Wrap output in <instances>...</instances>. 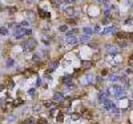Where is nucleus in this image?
Returning a JSON list of instances; mask_svg holds the SVG:
<instances>
[{"mask_svg": "<svg viewBox=\"0 0 133 124\" xmlns=\"http://www.w3.org/2000/svg\"><path fill=\"white\" fill-rule=\"evenodd\" d=\"M35 47H37V41L35 40L33 37H29L28 40H27L24 44H23V48H24V51H32Z\"/></svg>", "mask_w": 133, "mask_h": 124, "instance_id": "f257e3e1", "label": "nucleus"}, {"mask_svg": "<svg viewBox=\"0 0 133 124\" xmlns=\"http://www.w3.org/2000/svg\"><path fill=\"white\" fill-rule=\"evenodd\" d=\"M64 100H65V97H64V95H63L61 92H56L53 95V103L55 104H60L61 105L64 103Z\"/></svg>", "mask_w": 133, "mask_h": 124, "instance_id": "f03ea898", "label": "nucleus"}, {"mask_svg": "<svg viewBox=\"0 0 133 124\" xmlns=\"http://www.w3.org/2000/svg\"><path fill=\"white\" fill-rule=\"evenodd\" d=\"M64 13H65V16H66V17L77 16V15H76V9L73 8V7H66V8L64 9Z\"/></svg>", "mask_w": 133, "mask_h": 124, "instance_id": "7ed1b4c3", "label": "nucleus"}, {"mask_svg": "<svg viewBox=\"0 0 133 124\" xmlns=\"http://www.w3.org/2000/svg\"><path fill=\"white\" fill-rule=\"evenodd\" d=\"M77 37L76 36H65V43L68 44V46H75V44H77Z\"/></svg>", "mask_w": 133, "mask_h": 124, "instance_id": "20e7f679", "label": "nucleus"}, {"mask_svg": "<svg viewBox=\"0 0 133 124\" xmlns=\"http://www.w3.org/2000/svg\"><path fill=\"white\" fill-rule=\"evenodd\" d=\"M105 48H107V51H108L109 54H112V55H117V54H118V50H117V47H116V46L108 44V46L105 47Z\"/></svg>", "mask_w": 133, "mask_h": 124, "instance_id": "39448f33", "label": "nucleus"}, {"mask_svg": "<svg viewBox=\"0 0 133 124\" xmlns=\"http://www.w3.org/2000/svg\"><path fill=\"white\" fill-rule=\"evenodd\" d=\"M80 63H81V67H83L84 70H89V68L93 67V63L91 60H81Z\"/></svg>", "mask_w": 133, "mask_h": 124, "instance_id": "423d86ee", "label": "nucleus"}, {"mask_svg": "<svg viewBox=\"0 0 133 124\" xmlns=\"http://www.w3.org/2000/svg\"><path fill=\"white\" fill-rule=\"evenodd\" d=\"M72 79H73L72 75H69V76H64V78H61V83H64L65 85H72Z\"/></svg>", "mask_w": 133, "mask_h": 124, "instance_id": "0eeeda50", "label": "nucleus"}, {"mask_svg": "<svg viewBox=\"0 0 133 124\" xmlns=\"http://www.w3.org/2000/svg\"><path fill=\"white\" fill-rule=\"evenodd\" d=\"M37 12H39V16L43 17V19H49V17H51V13L48 12V11H44V9L40 8Z\"/></svg>", "mask_w": 133, "mask_h": 124, "instance_id": "6e6552de", "label": "nucleus"}, {"mask_svg": "<svg viewBox=\"0 0 133 124\" xmlns=\"http://www.w3.org/2000/svg\"><path fill=\"white\" fill-rule=\"evenodd\" d=\"M117 44L120 47H124V48H126V47L129 46V41L125 40V39H117Z\"/></svg>", "mask_w": 133, "mask_h": 124, "instance_id": "1a4fd4ad", "label": "nucleus"}, {"mask_svg": "<svg viewBox=\"0 0 133 124\" xmlns=\"http://www.w3.org/2000/svg\"><path fill=\"white\" fill-rule=\"evenodd\" d=\"M108 80L111 83H116L117 80H120V76L116 75V74H112V75H109V76H108Z\"/></svg>", "mask_w": 133, "mask_h": 124, "instance_id": "9d476101", "label": "nucleus"}, {"mask_svg": "<svg viewBox=\"0 0 133 124\" xmlns=\"http://www.w3.org/2000/svg\"><path fill=\"white\" fill-rule=\"evenodd\" d=\"M64 112L63 111H59L57 112V115H56V120H57V123H63L64 121Z\"/></svg>", "mask_w": 133, "mask_h": 124, "instance_id": "9b49d317", "label": "nucleus"}, {"mask_svg": "<svg viewBox=\"0 0 133 124\" xmlns=\"http://www.w3.org/2000/svg\"><path fill=\"white\" fill-rule=\"evenodd\" d=\"M105 99H108V97L105 96V93H104V92L101 91V92L99 93V96H97V100H99V103H101V104H103V103L105 101Z\"/></svg>", "mask_w": 133, "mask_h": 124, "instance_id": "f8f14e48", "label": "nucleus"}, {"mask_svg": "<svg viewBox=\"0 0 133 124\" xmlns=\"http://www.w3.org/2000/svg\"><path fill=\"white\" fill-rule=\"evenodd\" d=\"M109 112H111V113H113V115H118V113H120V109L117 108L116 104H113L112 107H111V109H109Z\"/></svg>", "mask_w": 133, "mask_h": 124, "instance_id": "ddd939ff", "label": "nucleus"}, {"mask_svg": "<svg viewBox=\"0 0 133 124\" xmlns=\"http://www.w3.org/2000/svg\"><path fill=\"white\" fill-rule=\"evenodd\" d=\"M51 3H52V7H55L56 9H59L61 7V1L60 0H51Z\"/></svg>", "mask_w": 133, "mask_h": 124, "instance_id": "4468645a", "label": "nucleus"}, {"mask_svg": "<svg viewBox=\"0 0 133 124\" xmlns=\"http://www.w3.org/2000/svg\"><path fill=\"white\" fill-rule=\"evenodd\" d=\"M83 31H84V33H85V35H89V36H92V35H93V29H92L91 27H84Z\"/></svg>", "mask_w": 133, "mask_h": 124, "instance_id": "2eb2a0df", "label": "nucleus"}, {"mask_svg": "<svg viewBox=\"0 0 133 124\" xmlns=\"http://www.w3.org/2000/svg\"><path fill=\"white\" fill-rule=\"evenodd\" d=\"M81 116H83V117H85V119H91V117H92V112L88 111V109H85V111H83Z\"/></svg>", "mask_w": 133, "mask_h": 124, "instance_id": "dca6fc26", "label": "nucleus"}, {"mask_svg": "<svg viewBox=\"0 0 133 124\" xmlns=\"http://www.w3.org/2000/svg\"><path fill=\"white\" fill-rule=\"evenodd\" d=\"M91 40V36L89 35H83V36H80V41L81 43H87V41Z\"/></svg>", "mask_w": 133, "mask_h": 124, "instance_id": "f3484780", "label": "nucleus"}, {"mask_svg": "<svg viewBox=\"0 0 133 124\" xmlns=\"http://www.w3.org/2000/svg\"><path fill=\"white\" fill-rule=\"evenodd\" d=\"M80 112H75V113H71V120H73V121H75V120H77V119H80Z\"/></svg>", "mask_w": 133, "mask_h": 124, "instance_id": "a211bd4d", "label": "nucleus"}, {"mask_svg": "<svg viewBox=\"0 0 133 124\" xmlns=\"http://www.w3.org/2000/svg\"><path fill=\"white\" fill-rule=\"evenodd\" d=\"M53 105H55L53 101H45V103H44V107L49 108V109H53Z\"/></svg>", "mask_w": 133, "mask_h": 124, "instance_id": "6ab92c4d", "label": "nucleus"}, {"mask_svg": "<svg viewBox=\"0 0 133 124\" xmlns=\"http://www.w3.org/2000/svg\"><path fill=\"white\" fill-rule=\"evenodd\" d=\"M5 66L8 67V68H11V67H13V66H15V62H13L12 59H8V60L5 62Z\"/></svg>", "mask_w": 133, "mask_h": 124, "instance_id": "aec40b11", "label": "nucleus"}, {"mask_svg": "<svg viewBox=\"0 0 133 124\" xmlns=\"http://www.w3.org/2000/svg\"><path fill=\"white\" fill-rule=\"evenodd\" d=\"M59 31H60V32H68V25H60V27H59Z\"/></svg>", "mask_w": 133, "mask_h": 124, "instance_id": "412c9836", "label": "nucleus"}, {"mask_svg": "<svg viewBox=\"0 0 133 124\" xmlns=\"http://www.w3.org/2000/svg\"><path fill=\"white\" fill-rule=\"evenodd\" d=\"M0 33H1L3 36H7V35H8V29L5 28V27H1V28H0Z\"/></svg>", "mask_w": 133, "mask_h": 124, "instance_id": "4be33fe9", "label": "nucleus"}, {"mask_svg": "<svg viewBox=\"0 0 133 124\" xmlns=\"http://www.w3.org/2000/svg\"><path fill=\"white\" fill-rule=\"evenodd\" d=\"M24 124H36V120L33 119V117H29V119H27L24 121Z\"/></svg>", "mask_w": 133, "mask_h": 124, "instance_id": "5701e85b", "label": "nucleus"}, {"mask_svg": "<svg viewBox=\"0 0 133 124\" xmlns=\"http://www.w3.org/2000/svg\"><path fill=\"white\" fill-rule=\"evenodd\" d=\"M20 27H21V28H27V29H28V27H29V23H28L27 20L21 21V23H20Z\"/></svg>", "mask_w": 133, "mask_h": 124, "instance_id": "b1692460", "label": "nucleus"}, {"mask_svg": "<svg viewBox=\"0 0 133 124\" xmlns=\"http://www.w3.org/2000/svg\"><path fill=\"white\" fill-rule=\"evenodd\" d=\"M24 103L21 99H16L15 101H13V107H17V105H21V104Z\"/></svg>", "mask_w": 133, "mask_h": 124, "instance_id": "393cba45", "label": "nucleus"}, {"mask_svg": "<svg viewBox=\"0 0 133 124\" xmlns=\"http://www.w3.org/2000/svg\"><path fill=\"white\" fill-rule=\"evenodd\" d=\"M71 103H72L71 99H65V100H64V103H63L61 105H64V107H71Z\"/></svg>", "mask_w": 133, "mask_h": 124, "instance_id": "a878e982", "label": "nucleus"}, {"mask_svg": "<svg viewBox=\"0 0 133 124\" xmlns=\"http://www.w3.org/2000/svg\"><path fill=\"white\" fill-rule=\"evenodd\" d=\"M125 25H133V19L132 17H129V19H126V20L124 21Z\"/></svg>", "mask_w": 133, "mask_h": 124, "instance_id": "bb28decb", "label": "nucleus"}, {"mask_svg": "<svg viewBox=\"0 0 133 124\" xmlns=\"http://www.w3.org/2000/svg\"><path fill=\"white\" fill-rule=\"evenodd\" d=\"M32 59H33V62H39V60L41 59V55H40V54H35Z\"/></svg>", "mask_w": 133, "mask_h": 124, "instance_id": "cd10ccee", "label": "nucleus"}, {"mask_svg": "<svg viewBox=\"0 0 133 124\" xmlns=\"http://www.w3.org/2000/svg\"><path fill=\"white\" fill-rule=\"evenodd\" d=\"M5 119L8 120V121H11V123H12V121H16V116H13V115H9V116H7Z\"/></svg>", "mask_w": 133, "mask_h": 124, "instance_id": "c85d7f7f", "label": "nucleus"}, {"mask_svg": "<svg viewBox=\"0 0 133 124\" xmlns=\"http://www.w3.org/2000/svg\"><path fill=\"white\" fill-rule=\"evenodd\" d=\"M37 124H48V120L44 119V117H41V119L37 120Z\"/></svg>", "mask_w": 133, "mask_h": 124, "instance_id": "c756f323", "label": "nucleus"}, {"mask_svg": "<svg viewBox=\"0 0 133 124\" xmlns=\"http://www.w3.org/2000/svg\"><path fill=\"white\" fill-rule=\"evenodd\" d=\"M35 92H36V89H35V88H31V89H28V95L29 96H35Z\"/></svg>", "mask_w": 133, "mask_h": 124, "instance_id": "7c9ffc66", "label": "nucleus"}, {"mask_svg": "<svg viewBox=\"0 0 133 124\" xmlns=\"http://www.w3.org/2000/svg\"><path fill=\"white\" fill-rule=\"evenodd\" d=\"M25 13H27V15L29 16V19H33V16H35V13H33L32 11H29V9H28V11H27Z\"/></svg>", "mask_w": 133, "mask_h": 124, "instance_id": "2f4dec72", "label": "nucleus"}, {"mask_svg": "<svg viewBox=\"0 0 133 124\" xmlns=\"http://www.w3.org/2000/svg\"><path fill=\"white\" fill-rule=\"evenodd\" d=\"M93 32H96V33H101V31H100V25H95V28H93Z\"/></svg>", "mask_w": 133, "mask_h": 124, "instance_id": "473e14b6", "label": "nucleus"}, {"mask_svg": "<svg viewBox=\"0 0 133 124\" xmlns=\"http://www.w3.org/2000/svg\"><path fill=\"white\" fill-rule=\"evenodd\" d=\"M7 11H8V12H11V13L16 12V7H9V8H7Z\"/></svg>", "mask_w": 133, "mask_h": 124, "instance_id": "72a5a7b5", "label": "nucleus"}, {"mask_svg": "<svg viewBox=\"0 0 133 124\" xmlns=\"http://www.w3.org/2000/svg\"><path fill=\"white\" fill-rule=\"evenodd\" d=\"M13 87H15V83H13V80H9V83H8V88H9V89H12Z\"/></svg>", "mask_w": 133, "mask_h": 124, "instance_id": "f704fd0d", "label": "nucleus"}, {"mask_svg": "<svg viewBox=\"0 0 133 124\" xmlns=\"http://www.w3.org/2000/svg\"><path fill=\"white\" fill-rule=\"evenodd\" d=\"M69 32H71L72 35H76V33H79V32H80V29H79V28H75V29H71Z\"/></svg>", "mask_w": 133, "mask_h": 124, "instance_id": "c9c22d12", "label": "nucleus"}, {"mask_svg": "<svg viewBox=\"0 0 133 124\" xmlns=\"http://www.w3.org/2000/svg\"><path fill=\"white\" fill-rule=\"evenodd\" d=\"M59 66V62H52V64H51V68H53V70H56V67Z\"/></svg>", "mask_w": 133, "mask_h": 124, "instance_id": "e433bc0d", "label": "nucleus"}, {"mask_svg": "<svg viewBox=\"0 0 133 124\" xmlns=\"http://www.w3.org/2000/svg\"><path fill=\"white\" fill-rule=\"evenodd\" d=\"M24 35L25 36H31V35H32V31H31V29H25V32H24Z\"/></svg>", "mask_w": 133, "mask_h": 124, "instance_id": "4c0bfd02", "label": "nucleus"}, {"mask_svg": "<svg viewBox=\"0 0 133 124\" xmlns=\"http://www.w3.org/2000/svg\"><path fill=\"white\" fill-rule=\"evenodd\" d=\"M36 85H37V87L41 85V79H37V80H36Z\"/></svg>", "mask_w": 133, "mask_h": 124, "instance_id": "58836bf2", "label": "nucleus"}, {"mask_svg": "<svg viewBox=\"0 0 133 124\" xmlns=\"http://www.w3.org/2000/svg\"><path fill=\"white\" fill-rule=\"evenodd\" d=\"M39 109H40V105H35V107H33V111L35 112H39Z\"/></svg>", "mask_w": 133, "mask_h": 124, "instance_id": "ea45409f", "label": "nucleus"}, {"mask_svg": "<svg viewBox=\"0 0 133 124\" xmlns=\"http://www.w3.org/2000/svg\"><path fill=\"white\" fill-rule=\"evenodd\" d=\"M126 37H129V39L133 41V33H128V35H126Z\"/></svg>", "mask_w": 133, "mask_h": 124, "instance_id": "a19ab883", "label": "nucleus"}, {"mask_svg": "<svg viewBox=\"0 0 133 124\" xmlns=\"http://www.w3.org/2000/svg\"><path fill=\"white\" fill-rule=\"evenodd\" d=\"M109 21H111L109 19H104V20H103V24H108Z\"/></svg>", "mask_w": 133, "mask_h": 124, "instance_id": "79ce46f5", "label": "nucleus"}, {"mask_svg": "<svg viewBox=\"0 0 133 124\" xmlns=\"http://www.w3.org/2000/svg\"><path fill=\"white\" fill-rule=\"evenodd\" d=\"M89 47H92V48H97V47H96V43H92V44H89Z\"/></svg>", "mask_w": 133, "mask_h": 124, "instance_id": "37998d69", "label": "nucleus"}, {"mask_svg": "<svg viewBox=\"0 0 133 124\" xmlns=\"http://www.w3.org/2000/svg\"><path fill=\"white\" fill-rule=\"evenodd\" d=\"M4 88H5V85H4V84H0V91H3Z\"/></svg>", "mask_w": 133, "mask_h": 124, "instance_id": "c03bdc74", "label": "nucleus"}, {"mask_svg": "<svg viewBox=\"0 0 133 124\" xmlns=\"http://www.w3.org/2000/svg\"><path fill=\"white\" fill-rule=\"evenodd\" d=\"M97 1H99V3H104V0H97Z\"/></svg>", "mask_w": 133, "mask_h": 124, "instance_id": "a18cd8bd", "label": "nucleus"}, {"mask_svg": "<svg viewBox=\"0 0 133 124\" xmlns=\"http://www.w3.org/2000/svg\"><path fill=\"white\" fill-rule=\"evenodd\" d=\"M27 1H28V3H32V1H33V0H27Z\"/></svg>", "mask_w": 133, "mask_h": 124, "instance_id": "49530a36", "label": "nucleus"}]
</instances>
